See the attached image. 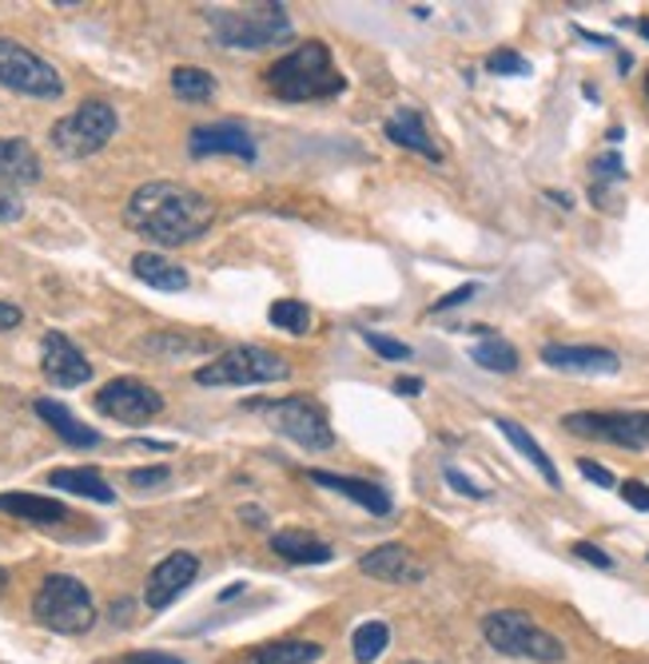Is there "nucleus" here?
<instances>
[{
  "label": "nucleus",
  "mask_w": 649,
  "mask_h": 664,
  "mask_svg": "<svg viewBox=\"0 0 649 664\" xmlns=\"http://www.w3.org/2000/svg\"><path fill=\"white\" fill-rule=\"evenodd\" d=\"M124 223L140 240L156 243V247H184V243H196L216 223V203L199 196L196 187L152 179V184L132 191Z\"/></svg>",
  "instance_id": "f257e3e1"
},
{
  "label": "nucleus",
  "mask_w": 649,
  "mask_h": 664,
  "mask_svg": "<svg viewBox=\"0 0 649 664\" xmlns=\"http://www.w3.org/2000/svg\"><path fill=\"white\" fill-rule=\"evenodd\" d=\"M267 88L287 104H311V100H336L346 92L343 73L331 60V48L323 41H307L299 48H292L287 56L263 73Z\"/></svg>",
  "instance_id": "f03ea898"
},
{
  "label": "nucleus",
  "mask_w": 649,
  "mask_h": 664,
  "mask_svg": "<svg viewBox=\"0 0 649 664\" xmlns=\"http://www.w3.org/2000/svg\"><path fill=\"white\" fill-rule=\"evenodd\" d=\"M482 637L491 644L494 653L518 656V661H535V664H558L565 661V644L554 633H546L542 624H535L522 609H498L486 612L482 621Z\"/></svg>",
  "instance_id": "7ed1b4c3"
},
{
  "label": "nucleus",
  "mask_w": 649,
  "mask_h": 664,
  "mask_svg": "<svg viewBox=\"0 0 649 664\" xmlns=\"http://www.w3.org/2000/svg\"><path fill=\"white\" fill-rule=\"evenodd\" d=\"M32 617L53 629V633L64 637H76V633H88L96 624V605H92V593L85 589V582H76L68 573H48L32 597Z\"/></svg>",
  "instance_id": "20e7f679"
},
{
  "label": "nucleus",
  "mask_w": 649,
  "mask_h": 664,
  "mask_svg": "<svg viewBox=\"0 0 649 664\" xmlns=\"http://www.w3.org/2000/svg\"><path fill=\"white\" fill-rule=\"evenodd\" d=\"M208 24L216 41L228 48H267V44L292 36V21L283 4H248V9H211Z\"/></svg>",
  "instance_id": "39448f33"
},
{
  "label": "nucleus",
  "mask_w": 649,
  "mask_h": 664,
  "mask_svg": "<svg viewBox=\"0 0 649 664\" xmlns=\"http://www.w3.org/2000/svg\"><path fill=\"white\" fill-rule=\"evenodd\" d=\"M292 374L287 358L263 346H231L220 358H211L208 366L196 370L199 386H263V383H283Z\"/></svg>",
  "instance_id": "423d86ee"
},
{
  "label": "nucleus",
  "mask_w": 649,
  "mask_h": 664,
  "mask_svg": "<svg viewBox=\"0 0 649 664\" xmlns=\"http://www.w3.org/2000/svg\"><path fill=\"white\" fill-rule=\"evenodd\" d=\"M116 108L108 100H85L76 112L61 115L53 124V147L64 159H85L96 156L100 147L116 135Z\"/></svg>",
  "instance_id": "0eeeda50"
},
{
  "label": "nucleus",
  "mask_w": 649,
  "mask_h": 664,
  "mask_svg": "<svg viewBox=\"0 0 649 664\" xmlns=\"http://www.w3.org/2000/svg\"><path fill=\"white\" fill-rule=\"evenodd\" d=\"M0 88L32 96V100H61L64 96V80L53 64L9 36H0Z\"/></svg>",
  "instance_id": "6e6552de"
},
{
  "label": "nucleus",
  "mask_w": 649,
  "mask_h": 664,
  "mask_svg": "<svg viewBox=\"0 0 649 664\" xmlns=\"http://www.w3.org/2000/svg\"><path fill=\"white\" fill-rule=\"evenodd\" d=\"M267 414V425L275 434L292 438L304 450H331L336 446V430L327 422V410L311 398H279V402L260 406Z\"/></svg>",
  "instance_id": "1a4fd4ad"
},
{
  "label": "nucleus",
  "mask_w": 649,
  "mask_h": 664,
  "mask_svg": "<svg viewBox=\"0 0 649 664\" xmlns=\"http://www.w3.org/2000/svg\"><path fill=\"white\" fill-rule=\"evenodd\" d=\"M562 425L570 434L590 438V442H614L622 450L649 446V414L646 410H578L565 414Z\"/></svg>",
  "instance_id": "9d476101"
},
{
  "label": "nucleus",
  "mask_w": 649,
  "mask_h": 664,
  "mask_svg": "<svg viewBox=\"0 0 649 664\" xmlns=\"http://www.w3.org/2000/svg\"><path fill=\"white\" fill-rule=\"evenodd\" d=\"M96 410L112 422L124 425H144L147 418H156L164 410V398H160L156 386L140 383V378H112V383L96 395Z\"/></svg>",
  "instance_id": "9b49d317"
},
{
  "label": "nucleus",
  "mask_w": 649,
  "mask_h": 664,
  "mask_svg": "<svg viewBox=\"0 0 649 664\" xmlns=\"http://www.w3.org/2000/svg\"><path fill=\"white\" fill-rule=\"evenodd\" d=\"M41 370L44 378L61 390L68 386H85L92 378V363L85 358V351L73 343V339H64L61 331H48L41 343Z\"/></svg>",
  "instance_id": "f8f14e48"
},
{
  "label": "nucleus",
  "mask_w": 649,
  "mask_h": 664,
  "mask_svg": "<svg viewBox=\"0 0 649 664\" xmlns=\"http://www.w3.org/2000/svg\"><path fill=\"white\" fill-rule=\"evenodd\" d=\"M199 573V557L196 553H168V557L160 561L156 569L147 573V585H144V605L152 612L168 609L172 601H176L179 593L188 589L191 582H196Z\"/></svg>",
  "instance_id": "ddd939ff"
},
{
  "label": "nucleus",
  "mask_w": 649,
  "mask_h": 664,
  "mask_svg": "<svg viewBox=\"0 0 649 664\" xmlns=\"http://www.w3.org/2000/svg\"><path fill=\"white\" fill-rule=\"evenodd\" d=\"M188 152L196 159H208V156H235L243 164H255V140L248 135V128L240 124H204L188 135Z\"/></svg>",
  "instance_id": "4468645a"
},
{
  "label": "nucleus",
  "mask_w": 649,
  "mask_h": 664,
  "mask_svg": "<svg viewBox=\"0 0 649 664\" xmlns=\"http://www.w3.org/2000/svg\"><path fill=\"white\" fill-rule=\"evenodd\" d=\"M359 569L375 577V582H387V585H415L427 577L419 561L410 557L407 545H398V541H387V545H378L371 550L367 557H359Z\"/></svg>",
  "instance_id": "2eb2a0df"
},
{
  "label": "nucleus",
  "mask_w": 649,
  "mask_h": 664,
  "mask_svg": "<svg viewBox=\"0 0 649 664\" xmlns=\"http://www.w3.org/2000/svg\"><path fill=\"white\" fill-rule=\"evenodd\" d=\"M542 363L550 370H565V374H618L622 358L606 346H565V343H550L542 346Z\"/></svg>",
  "instance_id": "dca6fc26"
},
{
  "label": "nucleus",
  "mask_w": 649,
  "mask_h": 664,
  "mask_svg": "<svg viewBox=\"0 0 649 664\" xmlns=\"http://www.w3.org/2000/svg\"><path fill=\"white\" fill-rule=\"evenodd\" d=\"M311 482H315V486L331 489V494H343V498H351L355 506H363L367 513H375V518H387L391 509H395L391 494L378 486V482L346 478V474H331V469H311Z\"/></svg>",
  "instance_id": "f3484780"
},
{
  "label": "nucleus",
  "mask_w": 649,
  "mask_h": 664,
  "mask_svg": "<svg viewBox=\"0 0 649 664\" xmlns=\"http://www.w3.org/2000/svg\"><path fill=\"white\" fill-rule=\"evenodd\" d=\"M387 135H391V144L407 147L415 156L435 159V164L442 159V147L435 144V135L427 132V124H422V115L415 112V108H398V112L387 120Z\"/></svg>",
  "instance_id": "a211bd4d"
},
{
  "label": "nucleus",
  "mask_w": 649,
  "mask_h": 664,
  "mask_svg": "<svg viewBox=\"0 0 649 664\" xmlns=\"http://www.w3.org/2000/svg\"><path fill=\"white\" fill-rule=\"evenodd\" d=\"M36 414L53 425V434L61 438V442H68V446H76V450L100 446V434H96L92 425L80 422V418H76L64 402H56V398H36Z\"/></svg>",
  "instance_id": "6ab92c4d"
},
{
  "label": "nucleus",
  "mask_w": 649,
  "mask_h": 664,
  "mask_svg": "<svg viewBox=\"0 0 649 664\" xmlns=\"http://www.w3.org/2000/svg\"><path fill=\"white\" fill-rule=\"evenodd\" d=\"M211 346H216L211 334H184V331H156V334H147V339H140V351L152 354V358H164V363L211 354Z\"/></svg>",
  "instance_id": "aec40b11"
},
{
  "label": "nucleus",
  "mask_w": 649,
  "mask_h": 664,
  "mask_svg": "<svg viewBox=\"0 0 649 664\" xmlns=\"http://www.w3.org/2000/svg\"><path fill=\"white\" fill-rule=\"evenodd\" d=\"M272 550L279 553L283 561H292V565H327V561L336 557V550H331L323 538H315V533H304V530L272 533Z\"/></svg>",
  "instance_id": "412c9836"
},
{
  "label": "nucleus",
  "mask_w": 649,
  "mask_h": 664,
  "mask_svg": "<svg viewBox=\"0 0 649 664\" xmlns=\"http://www.w3.org/2000/svg\"><path fill=\"white\" fill-rule=\"evenodd\" d=\"M132 275L147 287H156V291H188V270L172 263L168 255H156V251H140L136 259H132Z\"/></svg>",
  "instance_id": "4be33fe9"
},
{
  "label": "nucleus",
  "mask_w": 649,
  "mask_h": 664,
  "mask_svg": "<svg viewBox=\"0 0 649 664\" xmlns=\"http://www.w3.org/2000/svg\"><path fill=\"white\" fill-rule=\"evenodd\" d=\"M0 513L32 521V525H61V521L68 518L64 501L41 498V494H0Z\"/></svg>",
  "instance_id": "5701e85b"
},
{
  "label": "nucleus",
  "mask_w": 649,
  "mask_h": 664,
  "mask_svg": "<svg viewBox=\"0 0 649 664\" xmlns=\"http://www.w3.org/2000/svg\"><path fill=\"white\" fill-rule=\"evenodd\" d=\"M494 425H498V430L506 434V442H510V446L518 450V454H522L526 462H530V466L538 469V474H542L546 486L562 489V474H558V466L550 462V454H546V450L538 446L535 438H530V430H526V425H518L514 418H494Z\"/></svg>",
  "instance_id": "b1692460"
},
{
  "label": "nucleus",
  "mask_w": 649,
  "mask_h": 664,
  "mask_svg": "<svg viewBox=\"0 0 649 664\" xmlns=\"http://www.w3.org/2000/svg\"><path fill=\"white\" fill-rule=\"evenodd\" d=\"M41 159L29 140H0V184H36Z\"/></svg>",
  "instance_id": "393cba45"
},
{
  "label": "nucleus",
  "mask_w": 649,
  "mask_h": 664,
  "mask_svg": "<svg viewBox=\"0 0 649 664\" xmlns=\"http://www.w3.org/2000/svg\"><path fill=\"white\" fill-rule=\"evenodd\" d=\"M48 486L64 489V494H76V498H88V501H116V489L108 486L96 469H85V466H68V469H53L48 474Z\"/></svg>",
  "instance_id": "a878e982"
},
{
  "label": "nucleus",
  "mask_w": 649,
  "mask_h": 664,
  "mask_svg": "<svg viewBox=\"0 0 649 664\" xmlns=\"http://www.w3.org/2000/svg\"><path fill=\"white\" fill-rule=\"evenodd\" d=\"M319 656H323V644L292 637V641L260 644V649H252V653L243 656V664H315Z\"/></svg>",
  "instance_id": "bb28decb"
},
{
  "label": "nucleus",
  "mask_w": 649,
  "mask_h": 664,
  "mask_svg": "<svg viewBox=\"0 0 649 664\" xmlns=\"http://www.w3.org/2000/svg\"><path fill=\"white\" fill-rule=\"evenodd\" d=\"M474 366H482V370H494V374H510L518 370V351H514L506 339H498V334H486L479 346L471 351Z\"/></svg>",
  "instance_id": "cd10ccee"
},
{
  "label": "nucleus",
  "mask_w": 649,
  "mask_h": 664,
  "mask_svg": "<svg viewBox=\"0 0 649 664\" xmlns=\"http://www.w3.org/2000/svg\"><path fill=\"white\" fill-rule=\"evenodd\" d=\"M172 92H176L179 100H188V104H204V100L216 96V76L204 73V68L184 64V68L172 73Z\"/></svg>",
  "instance_id": "c85d7f7f"
},
{
  "label": "nucleus",
  "mask_w": 649,
  "mask_h": 664,
  "mask_svg": "<svg viewBox=\"0 0 649 664\" xmlns=\"http://www.w3.org/2000/svg\"><path fill=\"white\" fill-rule=\"evenodd\" d=\"M267 319H272V327H279V331H287V334H307V331H311V307H307V302H299V299L272 302Z\"/></svg>",
  "instance_id": "c756f323"
},
{
  "label": "nucleus",
  "mask_w": 649,
  "mask_h": 664,
  "mask_svg": "<svg viewBox=\"0 0 649 664\" xmlns=\"http://www.w3.org/2000/svg\"><path fill=\"white\" fill-rule=\"evenodd\" d=\"M391 644V629L383 621H367L355 629V661L359 664H371L383 656V649Z\"/></svg>",
  "instance_id": "7c9ffc66"
},
{
  "label": "nucleus",
  "mask_w": 649,
  "mask_h": 664,
  "mask_svg": "<svg viewBox=\"0 0 649 664\" xmlns=\"http://www.w3.org/2000/svg\"><path fill=\"white\" fill-rule=\"evenodd\" d=\"M363 343H367L371 351L378 354V358H387V363H407V358H415V351H410L407 343H398V339H387V334L363 331Z\"/></svg>",
  "instance_id": "2f4dec72"
},
{
  "label": "nucleus",
  "mask_w": 649,
  "mask_h": 664,
  "mask_svg": "<svg viewBox=\"0 0 649 664\" xmlns=\"http://www.w3.org/2000/svg\"><path fill=\"white\" fill-rule=\"evenodd\" d=\"M486 68H491L494 76H526L530 73V60L510 53V48H498V53L486 56Z\"/></svg>",
  "instance_id": "473e14b6"
},
{
  "label": "nucleus",
  "mask_w": 649,
  "mask_h": 664,
  "mask_svg": "<svg viewBox=\"0 0 649 664\" xmlns=\"http://www.w3.org/2000/svg\"><path fill=\"white\" fill-rule=\"evenodd\" d=\"M168 478H172L168 466H147V469H132V474H128V482H132V486H140V489L164 486Z\"/></svg>",
  "instance_id": "72a5a7b5"
},
{
  "label": "nucleus",
  "mask_w": 649,
  "mask_h": 664,
  "mask_svg": "<svg viewBox=\"0 0 649 664\" xmlns=\"http://www.w3.org/2000/svg\"><path fill=\"white\" fill-rule=\"evenodd\" d=\"M574 557L590 561L594 569H614V557H609V553H602L597 545H590V541H574Z\"/></svg>",
  "instance_id": "f704fd0d"
},
{
  "label": "nucleus",
  "mask_w": 649,
  "mask_h": 664,
  "mask_svg": "<svg viewBox=\"0 0 649 664\" xmlns=\"http://www.w3.org/2000/svg\"><path fill=\"white\" fill-rule=\"evenodd\" d=\"M622 498H626V506H634V509H649V486L646 482H638V478H629V482H622Z\"/></svg>",
  "instance_id": "c9c22d12"
},
{
  "label": "nucleus",
  "mask_w": 649,
  "mask_h": 664,
  "mask_svg": "<svg viewBox=\"0 0 649 664\" xmlns=\"http://www.w3.org/2000/svg\"><path fill=\"white\" fill-rule=\"evenodd\" d=\"M442 474H447V482H451V486L459 489V494H466V498H486V489L474 486V482L466 478V474H462L459 466H447V469H442Z\"/></svg>",
  "instance_id": "e433bc0d"
},
{
  "label": "nucleus",
  "mask_w": 649,
  "mask_h": 664,
  "mask_svg": "<svg viewBox=\"0 0 649 664\" xmlns=\"http://www.w3.org/2000/svg\"><path fill=\"white\" fill-rule=\"evenodd\" d=\"M578 469H582V478H590L594 486H618V482H614V474H609L606 466L590 462V457H582V462H578Z\"/></svg>",
  "instance_id": "4c0bfd02"
},
{
  "label": "nucleus",
  "mask_w": 649,
  "mask_h": 664,
  "mask_svg": "<svg viewBox=\"0 0 649 664\" xmlns=\"http://www.w3.org/2000/svg\"><path fill=\"white\" fill-rule=\"evenodd\" d=\"M474 295H479V283H466V287H459V291H451L447 299L435 302V311H451V307H459V302H471Z\"/></svg>",
  "instance_id": "58836bf2"
},
{
  "label": "nucleus",
  "mask_w": 649,
  "mask_h": 664,
  "mask_svg": "<svg viewBox=\"0 0 649 664\" xmlns=\"http://www.w3.org/2000/svg\"><path fill=\"white\" fill-rule=\"evenodd\" d=\"M116 664H184L179 656H172V653H128V656H120Z\"/></svg>",
  "instance_id": "ea45409f"
},
{
  "label": "nucleus",
  "mask_w": 649,
  "mask_h": 664,
  "mask_svg": "<svg viewBox=\"0 0 649 664\" xmlns=\"http://www.w3.org/2000/svg\"><path fill=\"white\" fill-rule=\"evenodd\" d=\"M594 176L597 179H626V167H622L618 156H602L594 164Z\"/></svg>",
  "instance_id": "a19ab883"
},
{
  "label": "nucleus",
  "mask_w": 649,
  "mask_h": 664,
  "mask_svg": "<svg viewBox=\"0 0 649 664\" xmlns=\"http://www.w3.org/2000/svg\"><path fill=\"white\" fill-rule=\"evenodd\" d=\"M24 215V203L12 196H0V223H16Z\"/></svg>",
  "instance_id": "79ce46f5"
},
{
  "label": "nucleus",
  "mask_w": 649,
  "mask_h": 664,
  "mask_svg": "<svg viewBox=\"0 0 649 664\" xmlns=\"http://www.w3.org/2000/svg\"><path fill=\"white\" fill-rule=\"evenodd\" d=\"M21 307H12V302H0V334L12 331V327H21Z\"/></svg>",
  "instance_id": "37998d69"
},
{
  "label": "nucleus",
  "mask_w": 649,
  "mask_h": 664,
  "mask_svg": "<svg viewBox=\"0 0 649 664\" xmlns=\"http://www.w3.org/2000/svg\"><path fill=\"white\" fill-rule=\"evenodd\" d=\"M395 395L419 398V395H422V378H398V383H395Z\"/></svg>",
  "instance_id": "c03bdc74"
},
{
  "label": "nucleus",
  "mask_w": 649,
  "mask_h": 664,
  "mask_svg": "<svg viewBox=\"0 0 649 664\" xmlns=\"http://www.w3.org/2000/svg\"><path fill=\"white\" fill-rule=\"evenodd\" d=\"M4 585H9V573H4V569H0V589H4Z\"/></svg>",
  "instance_id": "a18cd8bd"
},
{
  "label": "nucleus",
  "mask_w": 649,
  "mask_h": 664,
  "mask_svg": "<svg viewBox=\"0 0 649 664\" xmlns=\"http://www.w3.org/2000/svg\"><path fill=\"white\" fill-rule=\"evenodd\" d=\"M638 29H641V32H646V36H649V21H641V24H638Z\"/></svg>",
  "instance_id": "49530a36"
},
{
  "label": "nucleus",
  "mask_w": 649,
  "mask_h": 664,
  "mask_svg": "<svg viewBox=\"0 0 649 664\" xmlns=\"http://www.w3.org/2000/svg\"><path fill=\"white\" fill-rule=\"evenodd\" d=\"M646 100H649V73H646Z\"/></svg>",
  "instance_id": "de8ad7c7"
}]
</instances>
